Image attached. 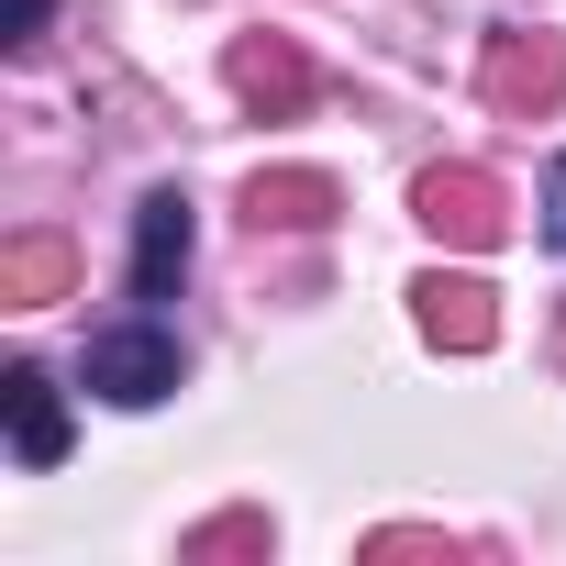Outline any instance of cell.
Instances as JSON below:
<instances>
[{"mask_svg": "<svg viewBox=\"0 0 566 566\" xmlns=\"http://www.w3.org/2000/svg\"><path fill=\"white\" fill-rule=\"evenodd\" d=\"M78 378H90V400H112V411H156V400H167V389L189 378V356H178V334H167L156 312H134V323L90 334Z\"/></svg>", "mask_w": 566, "mask_h": 566, "instance_id": "6da1fadb", "label": "cell"}, {"mask_svg": "<svg viewBox=\"0 0 566 566\" xmlns=\"http://www.w3.org/2000/svg\"><path fill=\"white\" fill-rule=\"evenodd\" d=\"M544 244H555V255H566V156H555V167H544Z\"/></svg>", "mask_w": 566, "mask_h": 566, "instance_id": "30bf717a", "label": "cell"}, {"mask_svg": "<svg viewBox=\"0 0 566 566\" xmlns=\"http://www.w3.org/2000/svg\"><path fill=\"white\" fill-rule=\"evenodd\" d=\"M0 422H12V467H34V478L67 455V400H56V378H45L34 356L0 367Z\"/></svg>", "mask_w": 566, "mask_h": 566, "instance_id": "5b68a950", "label": "cell"}, {"mask_svg": "<svg viewBox=\"0 0 566 566\" xmlns=\"http://www.w3.org/2000/svg\"><path fill=\"white\" fill-rule=\"evenodd\" d=\"M67 277H78V255H67L56 233H12V244H0V301H12V312L67 301Z\"/></svg>", "mask_w": 566, "mask_h": 566, "instance_id": "9c48e42d", "label": "cell"}, {"mask_svg": "<svg viewBox=\"0 0 566 566\" xmlns=\"http://www.w3.org/2000/svg\"><path fill=\"white\" fill-rule=\"evenodd\" d=\"M411 211H422L444 244H467V255H489V244L511 233V200H500V178H489V167H433V178L411 189Z\"/></svg>", "mask_w": 566, "mask_h": 566, "instance_id": "3957f363", "label": "cell"}, {"mask_svg": "<svg viewBox=\"0 0 566 566\" xmlns=\"http://www.w3.org/2000/svg\"><path fill=\"white\" fill-rule=\"evenodd\" d=\"M233 544H266V522H211V533H200L189 555H233Z\"/></svg>", "mask_w": 566, "mask_h": 566, "instance_id": "7c38bea8", "label": "cell"}, {"mask_svg": "<svg viewBox=\"0 0 566 566\" xmlns=\"http://www.w3.org/2000/svg\"><path fill=\"white\" fill-rule=\"evenodd\" d=\"M233 101H255L266 123L312 112V67H301V45H290V34H244V45H233Z\"/></svg>", "mask_w": 566, "mask_h": 566, "instance_id": "8992f818", "label": "cell"}, {"mask_svg": "<svg viewBox=\"0 0 566 566\" xmlns=\"http://www.w3.org/2000/svg\"><path fill=\"white\" fill-rule=\"evenodd\" d=\"M45 34V0H0V45H34Z\"/></svg>", "mask_w": 566, "mask_h": 566, "instance_id": "8fae6325", "label": "cell"}, {"mask_svg": "<svg viewBox=\"0 0 566 566\" xmlns=\"http://www.w3.org/2000/svg\"><path fill=\"white\" fill-rule=\"evenodd\" d=\"M189 244H200V222H189V189H145V211H134V301H145V312H156V301H178Z\"/></svg>", "mask_w": 566, "mask_h": 566, "instance_id": "277c9868", "label": "cell"}, {"mask_svg": "<svg viewBox=\"0 0 566 566\" xmlns=\"http://www.w3.org/2000/svg\"><path fill=\"white\" fill-rule=\"evenodd\" d=\"M244 222L266 233H312V222H334V178L323 167H255V189H244Z\"/></svg>", "mask_w": 566, "mask_h": 566, "instance_id": "ba28073f", "label": "cell"}, {"mask_svg": "<svg viewBox=\"0 0 566 566\" xmlns=\"http://www.w3.org/2000/svg\"><path fill=\"white\" fill-rule=\"evenodd\" d=\"M411 301H422V334H433V345H455V356H478V345L500 334V301H489V277H444V266H433Z\"/></svg>", "mask_w": 566, "mask_h": 566, "instance_id": "52a82bcc", "label": "cell"}, {"mask_svg": "<svg viewBox=\"0 0 566 566\" xmlns=\"http://www.w3.org/2000/svg\"><path fill=\"white\" fill-rule=\"evenodd\" d=\"M478 90H489V112L544 123V112H555V90H566V45H555V34H489Z\"/></svg>", "mask_w": 566, "mask_h": 566, "instance_id": "7a4b0ae2", "label": "cell"}]
</instances>
